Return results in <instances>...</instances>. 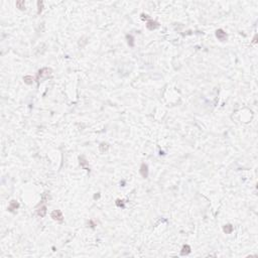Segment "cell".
<instances>
[{"label": "cell", "instance_id": "6da1fadb", "mask_svg": "<svg viewBox=\"0 0 258 258\" xmlns=\"http://www.w3.org/2000/svg\"><path fill=\"white\" fill-rule=\"evenodd\" d=\"M52 72H53V71H52V69H50V68H43V69L39 70V72L37 73V81L40 82V81H42L43 79L50 77V76L52 75Z\"/></svg>", "mask_w": 258, "mask_h": 258}, {"label": "cell", "instance_id": "7a4b0ae2", "mask_svg": "<svg viewBox=\"0 0 258 258\" xmlns=\"http://www.w3.org/2000/svg\"><path fill=\"white\" fill-rule=\"evenodd\" d=\"M52 218L54 219V220H56V221H58V222H62L63 220H64V217H63V214H62V212H60L59 210H55L54 212H52Z\"/></svg>", "mask_w": 258, "mask_h": 258}, {"label": "cell", "instance_id": "3957f363", "mask_svg": "<svg viewBox=\"0 0 258 258\" xmlns=\"http://www.w3.org/2000/svg\"><path fill=\"white\" fill-rule=\"evenodd\" d=\"M216 36L221 41H224V40L227 39V34H226V32L224 31L223 29H218L217 30V31H216Z\"/></svg>", "mask_w": 258, "mask_h": 258}, {"label": "cell", "instance_id": "277c9868", "mask_svg": "<svg viewBox=\"0 0 258 258\" xmlns=\"http://www.w3.org/2000/svg\"><path fill=\"white\" fill-rule=\"evenodd\" d=\"M140 173H141V175L144 178H146L148 176V166H147V164H145V163L141 164V166H140Z\"/></svg>", "mask_w": 258, "mask_h": 258}, {"label": "cell", "instance_id": "5b68a950", "mask_svg": "<svg viewBox=\"0 0 258 258\" xmlns=\"http://www.w3.org/2000/svg\"><path fill=\"white\" fill-rule=\"evenodd\" d=\"M159 26V24L156 22V21H153V20H149L146 24V27L149 29V30H153V29H156L157 27Z\"/></svg>", "mask_w": 258, "mask_h": 258}, {"label": "cell", "instance_id": "8992f818", "mask_svg": "<svg viewBox=\"0 0 258 258\" xmlns=\"http://www.w3.org/2000/svg\"><path fill=\"white\" fill-rule=\"evenodd\" d=\"M18 207H19V204H18L16 201H11V202H10V205H9V207H8V210H9L10 212H13L14 210H16Z\"/></svg>", "mask_w": 258, "mask_h": 258}, {"label": "cell", "instance_id": "52a82bcc", "mask_svg": "<svg viewBox=\"0 0 258 258\" xmlns=\"http://www.w3.org/2000/svg\"><path fill=\"white\" fill-rule=\"evenodd\" d=\"M108 148H109V145H108V143H106V142H102L100 144V146H99V150H100V152H102V153L106 152V151L108 150Z\"/></svg>", "mask_w": 258, "mask_h": 258}, {"label": "cell", "instance_id": "ba28073f", "mask_svg": "<svg viewBox=\"0 0 258 258\" xmlns=\"http://www.w3.org/2000/svg\"><path fill=\"white\" fill-rule=\"evenodd\" d=\"M45 214H47V207L45 206H42L37 210V215L39 217H44Z\"/></svg>", "mask_w": 258, "mask_h": 258}, {"label": "cell", "instance_id": "9c48e42d", "mask_svg": "<svg viewBox=\"0 0 258 258\" xmlns=\"http://www.w3.org/2000/svg\"><path fill=\"white\" fill-rule=\"evenodd\" d=\"M224 232L226 233V234H230V233H232V231L234 230V228H233V226L232 225H230V224H228V225H225L224 226Z\"/></svg>", "mask_w": 258, "mask_h": 258}, {"label": "cell", "instance_id": "30bf717a", "mask_svg": "<svg viewBox=\"0 0 258 258\" xmlns=\"http://www.w3.org/2000/svg\"><path fill=\"white\" fill-rule=\"evenodd\" d=\"M191 252V247L189 245H184L181 249V255H188Z\"/></svg>", "mask_w": 258, "mask_h": 258}, {"label": "cell", "instance_id": "8fae6325", "mask_svg": "<svg viewBox=\"0 0 258 258\" xmlns=\"http://www.w3.org/2000/svg\"><path fill=\"white\" fill-rule=\"evenodd\" d=\"M126 39H127V42H128V44H129V47H134V38H133V36L131 35V34H127L126 35Z\"/></svg>", "mask_w": 258, "mask_h": 258}, {"label": "cell", "instance_id": "7c38bea8", "mask_svg": "<svg viewBox=\"0 0 258 258\" xmlns=\"http://www.w3.org/2000/svg\"><path fill=\"white\" fill-rule=\"evenodd\" d=\"M79 159H80V164L83 166V168L87 169V171H89V168H87V164H88V162H87V160L85 159V157H84V156H80V157H79Z\"/></svg>", "mask_w": 258, "mask_h": 258}, {"label": "cell", "instance_id": "4fadbf2b", "mask_svg": "<svg viewBox=\"0 0 258 258\" xmlns=\"http://www.w3.org/2000/svg\"><path fill=\"white\" fill-rule=\"evenodd\" d=\"M23 81L27 85H31L32 82H33V78L31 77V76H25V77L23 78Z\"/></svg>", "mask_w": 258, "mask_h": 258}, {"label": "cell", "instance_id": "5bb4252c", "mask_svg": "<svg viewBox=\"0 0 258 258\" xmlns=\"http://www.w3.org/2000/svg\"><path fill=\"white\" fill-rule=\"evenodd\" d=\"M16 6H17L19 9L23 10V9H25V2H24V1H17V2H16Z\"/></svg>", "mask_w": 258, "mask_h": 258}, {"label": "cell", "instance_id": "9a60e30c", "mask_svg": "<svg viewBox=\"0 0 258 258\" xmlns=\"http://www.w3.org/2000/svg\"><path fill=\"white\" fill-rule=\"evenodd\" d=\"M116 205H117L118 207H121V208H124V207H125L123 201H120V200H117V201H116Z\"/></svg>", "mask_w": 258, "mask_h": 258}, {"label": "cell", "instance_id": "2e32d148", "mask_svg": "<svg viewBox=\"0 0 258 258\" xmlns=\"http://www.w3.org/2000/svg\"><path fill=\"white\" fill-rule=\"evenodd\" d=\"M42 1H38L37 2V6H38V13H40L41 12V10H42Z\"/></svg>", "mask_w": 258, "mask_h": 258}, {"label": "cell", "instance_id": "e0dca14e", "mask_svg": "<svg viewBox=\"0 0 258 258\" xmlns=\"http://www.w3.org/2000/svg\"><path fill=\"white\" fill-rule=\"evenodd\" d=\"M99 197H100V196H99V195H96V196H95V197H94V198H95V199H97V198H99Z\"/></svg>", "mask_w": 258, "mask_h": 258}]
</instances>
